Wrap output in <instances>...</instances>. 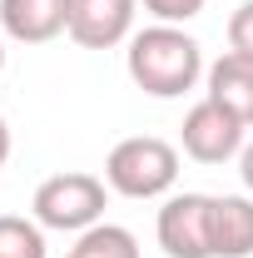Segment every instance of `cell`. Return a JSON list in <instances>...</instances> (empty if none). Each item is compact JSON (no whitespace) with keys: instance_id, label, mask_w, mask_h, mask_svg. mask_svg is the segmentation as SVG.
Here are the masks:
<instances>
[{"instance_id":"2","label":"cell","mask_w":253,"mask_h":258,"mask_svg":"<svg viewBox=\"0 0 253 258\" xmlns=\"http://www.w3.org/2000/svg\"><path fill=\"white\" fill-rule=\"evenodd\" d=\"M174 179H179V149L154 134L119 139L104 159V184L124 199H159L174 189Z\"/></svg>"},{"instance_id":"1","label":"cell","mask_w":253,"mask_h":258,"mask_svg":"<svg viewBox=\"0 0 253 258\" xmlns=\"http://www.w3.org/2000/svg\"><path fill=\"white\" fill-rule=\"evenodd\" d=\"M129 80L154 99H179L189 95L204 75V50L189 30L179 25H149V30L129 35Z\"/></svg>"},{"instance_id":"3","label":"cell","mask_w":253,"mask_h":258,"mask_svg":"<svg viewBox=\"0 0 253 258\" xmlns=\"http://www.w3.org/2000/svg\"><path fill=\"white\" fill-rule=\"evenodd\" d=\"M35 224L60 228V233H85L104 214V184L95 174H55L35 189Z\"/></svg>"},{"instance_id":"6","label":"cell","mask_w":253,"mask_h":258,"mask_svg":"<svg viewBox=\"0 0 253 258\" xmlns=\"http://www.w3.org/2000/svg\"><path fill=\"white\" fill-rule=\"evenodd\" d=\"M139 0H70V40L85 50H114L134 30Z\"/></svg>"},{"instance_id":"7","label":"cell","mask_w":253,"mask_h":258,"mask_svg":"<svg viewBox=\"0 0 253 258\" xmlns=\"http://www.w3.org/2000/svg\"><path fill=\"white\" fill-rule=\"evenodd\" d=\"M0 30L20 45H50L70 30V0H0Z\"/></svg>"},{"instance_id":"8","label":"cell","mask_w":253,"mask_h":258,"mask_svg":"<svg viewBox=\"0 0 253 258\" xmlns=\"http://www.w3.org/2000/svg\"><path fill=\"white\" fill-rule=\"evenodd\" d=\"M209 243L214 258H248L253 253V194H223L209 209Z\"/></svg>"},{"instance_id":"5","label":"cell","mask_w":253,"mask_h":258,"mask_svg":"<svg viewBox=\"0 0 253 258\" xmlns=\"http://www.w3.org/2000/svg\"><path fill=\"white\" fill-rule=\"evenodd\" d=\"M243 129L223 104L214 99H199L189 114H184V154L199 164H223L233 154H243Z\"/></svg>"},{"instance_id":"11","label":"cell","mask_w":253,"mask_h":258,"mask_svg":"<svg viewBox=\"0 0 253 258\" xmlns=\"http://www.w3.org/2000/svg\"><path fill=\"white\" fill-rule=\"evenodd\" d=\"M0 258H45V228L20 214H0Z\"/></svg>"},{"instance_id":"10","label":"cell","mask_w":253,"mask_h":258,"mask_svg":"<svg viewBox=\"0 0 253 258\" xmlns=\"http://www.w3.org/2000/svg\"><path fill=\"white\" fill-rule=\"evenodd\" d=\"M75 258H139V243H134V233L119 228V224H95V228L80 233Z\"/></svg>"},{"instance_id":"4","label":"cell","mask_w":253,"mask_h":258,"mask_svg":"<svg viewBox=\"0 0 253 258\" xmlns=\"http://www.w3.org/2000/svg\"><path fill=\"white\" fill-rule=\"evenodd\" d=\"M209 194H174L159 209V248L169 258H214L209 243Z\"/></svg>"},{"instance_id":"14","label":"cell","mask_w":253,"mask_h":258,"mask_svg":"<svg viewBox=\"0 0 253 258\" xmlns=\"http://www.w3.org/2000/svg\"><path fill=\"white\" fill-rule=\"evenodd\" d=\"M238 174H243V189L253 194V144H243V164H238Z\"/></svg>"},{"instance_id":"9","label":"cell","mask_w":253,"mask_h":258,"mask_svg":"<svg viewBox=\"0 0 253 258\" xmlns=\"http://www.w3.org/2000/svg\"><path fill=\"white\" fill-rule=\"evenodd\" d=\"M209 99L223 104L238 124L253 129V60L248 55L228 50V55H219L209 64Z\"/></svg>"},{"instance_id":"12","label":"cell","mask_w":253,"mask_h":258,"mask_svg":"<svg viewBox=\"0 0 253 258\" xmlns=\"http://www.w3.org/2000/svg\"><path fill=\"white\" fill-rule=\"evenodd\" d=\"M144 10L154 15L159 25H184L204 10V0H144Z\"/></svg>"},{"instance_id":"16","label":"cell","mask_w":253,"mask_h":258,"mask_svg":"<svg viewBox=\"0 0 253 258\" xmlns=\"http://www.w3.org/2000/svg\"><path fill=\"white\" fill-rule=\"evenodd\" d=\"M0 70H5V45H0Z\"/></svg>"},{"instance_id":"13","label":"cell","mask_w":253,"mask_h":258,"mask_svg":"<svg viewBox=\"0 0 253 258\" xmlns=\"http://www.w3.org/2000/svg\"><path fill=\"white\" fill-rule=\"evenodd\" d=\"M228 45L253 60V0H243V5L228 15Z\"/></svg>"},{"instance_id":"15","label":"cell","mask_w":253,"mask_h":258,"mask_svg":"<svg viewBox=\"0 0 253 258\" xmlns=\"http://www.w3.org/2000/svg\"><path fill=\"white\" fill-rule=\"evenodd\" d=\"M5 159H10V124L0 119V169H5Z\"/></svg>"},{"instance_id":"17","label":"cell","mask_w":253,"mask_h":258,"mask_svg":"<svg viewBox=\"0 0 253 258\" xmlns=\"http://www.w3.org/2000/svg\"><path fill=\"white\" fill-rule=\"evenodd\" d=\"M70 258H75V253H70Z\"/></svg>"}]
</instances>
